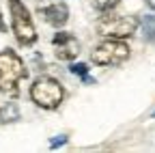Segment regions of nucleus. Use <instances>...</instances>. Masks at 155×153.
Wrapping results in <instances>:
<instances>
[{
  "label": "nucleus",
  "mask_w": 155,
  "mask_h": 153,
  "mask_svg": "<svg viewBox=\"0 0 155 153\" xmlns=\"http://www.w3.org/2000/svg\"><path fill=\"white\" fill-rule=\"evenodd\" d=\"M37 9L45 17V22L61 28L69 20V7L65 0H37Z\"/></svg>",
  "instance_id": "nucleus-6"
},
{
  "label": "nucleus",
  "mask_w": 155,
  "mask_h": 153,
  "mask_svg": "<svg viewBox=\"0 0 155 153\" xmlns=\"http://www.w3.org/2000/svg\"><path fill=\"white\" fill-rule=\"evenodd\" d=\"M91 2H93L95 9H99L104 13V11H112L116 5H119V0H91Z\"/></svg>",
  "instance_id": "nucleus-11"
},
{
  "label": "nucleus",
  "mask_w": 155,
  "mask_h": 153,
  "mask_svg": "<svg viewBox=\"0 0 155 153\" xmlns=\"http://www.w3.org/2000/svg\"><path fill=\"white\" fill-rule=\"evenodd\" d=\"M52 45H54V56L58 61H73L80 54V41L71 32H56Z\"/></svg>",
  "instance_id": "nucleus-7"
},
{
  "label": "nucleus",
  "mask_w": 155,
  "mask_h": 153,
  "mask_svg": "<svg viewBox=\"0 0 155 153\" xmlns=\"http://www.w3.org/2000/svg\"><path fill=\"white\" fill-rule=\"evenodd\" d=\"M30 99L43 110H54L63 104L65 99V88L63 84L54 80V78H48V75H43V78H37L30 86Z\"/></svg>",
  "instance_id": "nucleus-3"
},
{
  "label": "nucleus",
  "mask_w": 155,
  "mask_h": 153,
  "mask_svg": "<svg viewBox=\"0 0 155 153\" xmlns=\"http://www.w3.org/2000/svg\"><path fill=\"white\" fill-rule=\"evenodd\" d=\"M142 35L147 41H155V15H144L142 20Z\"/></svg>",
  "instance_id": "nucleus-9"
},
{
  "label": "nucleus",
  "mask_w": 155,
  "mask_h": 153,
  "mask_svg": "<svg viewBox=\"0 0 155 153\" xmlns=\"http://www.w3.org/2000/svg\"><path fill=\"white\" fill-rule=\"evenodd\" d=\"M144 2L149 5V9H153V11H155V0H144Z\"/></svg>",
  "instance_id": "nucleus-14"
},
{
  "label": "nucleus",
  "mask_w": 155,
  "mask_h": 153,
  "mask_svg": "<svg viewBox=\"0 0 155 153\" xmlns=\"http://www.w3.org/2000/svg\"><path fill=\"white\" fill-rule=\"evenodd\" d=\"M19 108L17 104H5L2 108H0V123H15L19 121Z\"/></svg>",
  "instance_id": "nucleus-8"
},
{
  "label": "nucleus",
  "mask_w": 155,
  "mask_h": 153,
  "mask_svg": "<svg viewBox=\"0 0 155 153\" xmlns=\"http://www.w3.org/2000/svg\"><path fill=\"white\" fill-rule=\"evenodd\" d=\"M140 22L134 15H116L112 11H104V15L95 22V30L97 35L106 37V39H125L131 37L138 30Z\"/></svg>",
  "instance_id": "nucleus-2"
},
{
  "label": "nucleus",
  "mask_w": 155,
  "mask_h": 153,
  "mask_svg": "<svg viewBox=\"0 0 155 153\" xmlns=\"http://www.w3.org/2000/svg\"><path fill=\"white\" fill-rule=\"evenodd\" d=\"M0 32H7V24L2 20V11H0Z\"/></svg>",
  "instance_id": "nucleus-13"
},
{
  "label": "nucleus",
  "mask_w": 155,
  "mask_h": 153,
  "mask_svg": "<svg viewBox=\"0 0 155 153\" xmlns=\"http://www.w3.org/2000/svg\"><path fill=\"white\" fill-rule=\"evenodd\" d=\"M151 117H153V119H155V110H153V114H151Z\"/></svg>",
  "instance_id": "nucleus-15"
},
{
  "label": "nucleus",
  "mask_w": 155,
  "mask_h": 153,
  "mask_svg": "<svg viewBox=\"0 0 155 153\" xmlns=\"http://www.w3.org/2000/svg\"><path fill=\"white\" fill-rule=\"evenodd\" d=\"M9 11H11V28L19 45H32L37 41V28L32 24L30 11L22 0H9Z\"/></svg>",
  "instance_id": "nucleus-4"
},
{
  "label": "nucleus",
  "mask_w": 155,
  "mask_h": 153,
  "mask_svg": "<svg viewBox=\"0 0 155 153\" xmlns=\"http://www.w3.org/2000/svg\"><path fill=\"white\" fill-rule=\"evenodd\" d=\"M69 71H71L73 75H80V78H84V82H95L91 75H88V67H86L84 63H73V65L69 67Z\"/></svg>",
  "instance_id": "nucleus-10"
},
{
  "label": "nucleus",
  "mask_w": 155,
  "mask_h": 153,
  "mask_svg": "<svg viewBox=\"0 0 155 153\" xmlns=\"http://www.w3.org/2000/svg\"><path fill=\"white\" fill-rule=\"evenodd\" d=\"M28 78L24 61L11 48L0 52V93H15L17 84Z\"/></svg>",
  "instance_id": "nucleus-1"
},
{
  "label": "nucleus",
  "mask_w": 155,
  "mask_h": 153,
  "mask_svg": "<svg viewBox=\"0 0 155 153\" xmlns=\"http://www.w3.org/2000/svg\"><path fill=\"white\" fill-rule=\"evenodd\" d=\"M65 142H67V136H56V138L50 140V147L56 149V147H61V145H65Z\"/></svg>",
  "instance_id": "nucleus-12"
},
{
  "label": "nucleus",
  "mask_w": 155,
  "mask_h": 153,
  "mask_svg": "<svg viewBox=\"0 0 155 153\" xmlns=\"http://www.w3.org/2000/svg\"><path fill=\"white\" fill-rule=\"evenodd\" d=\"M129 45L121 39H108L91 52V61L99 67H116L129 58Z\"/></svg>",
  "instance_id": "nucleus-5"
}]
</instances>
